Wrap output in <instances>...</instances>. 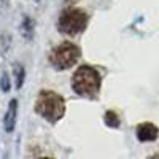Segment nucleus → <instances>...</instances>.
<instances>
[{
    "label": "nucleus",
    "mask_w": 159,
    "mask_h": 159,
    "mask_svg": "<svg viewBox=\"0 0 159 159\" xmlns=\"http://www.w3.org/2000/svg\"><path fill=\"white\" fill-rule=\"evenodd\" d=\"M100 84H102L100 73L91 65L78 67L72 76V89L81 97L94 99L100 91Z\"/></svg>",
    "instance_id": "nucleus-2"
},
{
    "label": "nucleus",
    "mask_w": 159,
    "mask_h": 159,
    "mask_svg": "<svg viewBox=\"0 0 159 159\" xmlns=\"http://www.w3.org/2000/svg\"><path fill=\"white\" fill-rule=\"evenodd\" d=\"M35 2H42V0H35Z\"/></svg>",
    "instance_id": "nucleus-11"
},
{
    "label": "nucleus",
    "mask_w": 159,
    "mask_h": 159,
    "mask_svg": "<svg viewBox=\"0 0 159 159\" xmlns=\"http://www.w3.org/2000/svg\"><path fill=\"white\" fill-rule=\"evenodd\" d=\"M81 49L72 42H62L61 45L54 46L49 54V62L56 70H67L80 61Z\"/></svg>",
    "instance_id": "nucleus-4"
},
{
    "label": "nucleus",
    "mask_w": 159,
    "mask_h": 159,
    "mask_svg": "<svg viewBox=\"0 0 159 159\" xmlns=\"http://www.w3.org/2000/svg\"><path fill=\"white\" fill-rule=\"evenodd\" d=\"M89 16L88 13L80 8H67L61 13L57 19V30L65 35H78L88 27Z\"/></svg>",
    "instance_id": "nucleus-3"
},
{
    "label": "nucleus",
    "mask_w": 159,
    "mask_h": 159,
    "mask_svg": "<svg viewBox=\"0 0 159 159\" xmlns=\"http://www.w3.org/2000/svg\"><path fill=\"white\" fill-rule=\"evenodd\" d=\"M34 110L37 115L46 119L48 123L54 124L59 119H62V116L65 115V100L57 92L43 89V91H40V94L35 100Z\"/></svg>",
    "instance_id": "nucleus-1"
},
{
    "label": "nucleus",
    "mask_w": 159,
    "mask_h": 159,
    "mask_svg": "<svg viewBox=\"0 0 159 159\" xmlns=\"http://www.w3.org/2000/svg\"><path fill=\"white\" fill-rule=\"evenodd\" d=\"M159 135V130L151 123H142L137 126V139L140 142H154Z\"/></svg>",
    "instance_id": "nucleus-5"
},
{
    "label": "nucleus",
    "mask_w": 159,
    "mask_h": 159,
    "mask_svg": "<svg viewBox=\"0 0 159 159\" xmlns=\"http://www.w3.org/2000/svg\"><path fill=\"white\" fill-rule=\"evenodd\" d=\"M24 75H25L24 67H22V65H19V64H16V65H15V76H16V88H18V89H21V88H22V83H24Z\"/></svg>",
    "instance_id": "nucleus-9"
},
{
    "label": "nucleus",
    "mask_w": 159,
    "mask_h": 159,
    "mask_svg": "<svg viewBox=\"0 0 159 159\" xmlns=\"http://www.w3.org/2000/svg\"><path fill=\"white\" fill-rule=\"evenodd\" d=\"M103 121H105V124H107L108 127H113V129H118L119 124H121V121H119V116H118L115 111H111V110H108L107 113H105Z\"/></svg>",
    "instance_id": "nucleus-7"
},
{
    "label": "nucleus",
    "mask_w": 159,
    "mask_h": 159,
    "mask_svg": "<svg viewBox=\"0 0 159 159\" xmlns=\"http://www.w3.org/2000/svg\"><path fill=\"white\" fill-rule=\"evenodd\" d=\"M0 88H2L3 92H8L10 91V76L7 72L2 73V76H0Z\"/></svg>",
    "instance_id": "nucleus-10"
},
{
    "label": "nucleus",
    "mask_w": 159,
    "mask_h": 159,
    "mask_svg": "<svg viewBox=\"0 0 159 159\" xmlns=\"http://www.w3.org/2000/svg\"><path fill=\"white\" fill-rule=\"evenodd\" d=\"M16 118H18V100L13 99L8 105V110L5 115V130L7 132H13L16 126Z\"/></svg>",
    "instance_id": "nucleus-6"
},
{
    "label": "nucleus",
    "mask_w": 159,
    "mask_h": 159,
    "mask_svg": "<svg viewBox=\"0 0 159 159\" xmlns=\"http://www.w3.org/2000/svg\"><path fill=\"white\" fill-rule=\"evenodd\" d=\"M32 30H34V22H32V19H30V18H25L24 22H22V25H21V34L27 38V40H30V38H32Z\"/></svg>",
    "instance_id": "nucleus-8"
}]
</instances>
